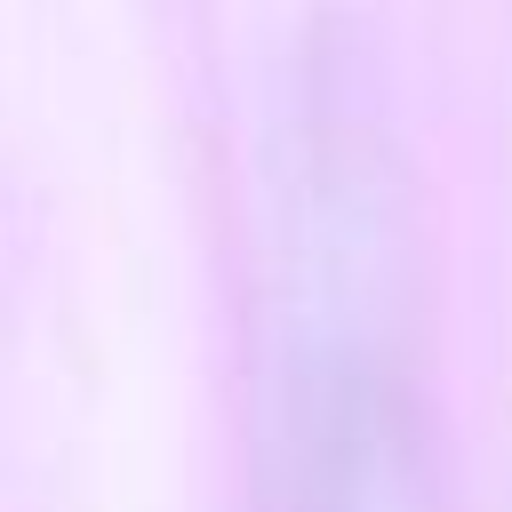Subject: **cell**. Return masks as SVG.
<instances>
[{"label":"cell","instance_id":"obj_1","mask_svg":"<svg viewBox=\"0 0 512 512\" xmlns=\"http://www.w3.org/2000/svg\"><path fill=\"white\" fill-rule=\"evenodd\" d=\"M288 512H424V456L408 392L368 336L320 320L296 360Z\"/></svg>","mask_w":512,"mask_h":512}]
</instances>
